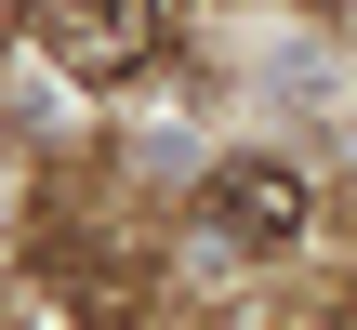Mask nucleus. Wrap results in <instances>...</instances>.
Listing matches in <instances>:
<instances>
[{
    "label": "nucleus",
    "mask_w": 357,
    "mask_h": 330,
    "mask_svg": "<svg viewBox=\"0 0 357 330\" xmlns=\"http://www.w3.org/2000/svg\"><path fill=\"white\" fill-rule=\"evenodd\" d=\"M199 212H212V238H225V251H291V238L318 225V185H305V159L238 146V159H212V172H199Z\"/></svg>",
    "instance_id": "nucleus-1"
},
{
    "label": "nucleus",
    "mask_w": 357,
    "mask_h": 330,
    "mask_svg": "<svg viewBox=\"0 0 357 330\" xmlns=\"http://www.w3.org/2000/svg\"><path fill=\"white\" fill-rule=\"evenodd\" d=\"M53 53H66L93 93H119V79L159 66V0H53Z\"/></svg>",
    "instance_id": "nucleus-2"
}]
</instances>
